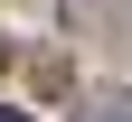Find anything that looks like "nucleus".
<instances>
[{
	"instance_id": "1",
	"label": "nucleus",
	"mask_w": 132,
	"mask_h": 122,
	"mask_svg": "<svg viewBox=\"0 0 132 122\" xmlns=\"http://www.w3.org/2000/svg\"><path fill=\"white\" fill-rule=\"evenodd\" d=\"M0 122H28V113H19V103H0Z\"/></svg>"
}]
</instances>
